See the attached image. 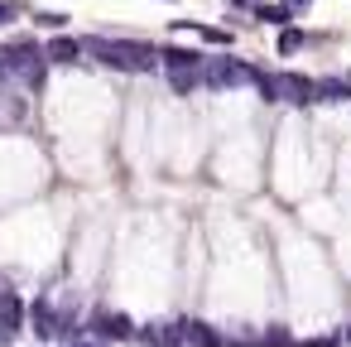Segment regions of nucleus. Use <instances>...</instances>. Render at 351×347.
Listing matches in <instances>:
<instances>
[{"mask_svg": "<svg viewBox=\"0 0 351 347\" xmlns=\"http://www.w3.org/2000/svg\"><path fill=\"white\" fill-rule=\"evenodd\" d=\"M255 15H260V20H269V25H289V20H293L284 5H255Z\"/></svg>", "mask_w": 351, "mask_h": 347, "instance_id": "obj_14", "label": "nucleus"}, {"mask_svg": "<svg viewBox=\"0 0 351 347\" xmlns=\"http://www.w3.org/2000/svg\"><path fill=\"white\" fill-rule=\"evenodd\" d=\"M135 337H145V342H169V347H173V342H183V328H178V323H149V328H140Z\"/></svg>", "mask_w": 351, "mask_h": 347, "instance_id": "obj_11", "label": "nucleus"}, {"mask_svg": "<svg viewBox=\"0 0 351 347\" xmlns=\"http://www.w3.org/2000/svg\"><path fill=\"white\" fill-rule=\"evenodd\" d=\"M346 337H351V328H346Z\"/></svg>", "mask_w": 351, "mask_h": 347, "instance_id": "obj_23", "label": "nucleus"}, {"mask_svg": "<svg viewBox=\"0 0 351 347\" xmlns=\"http://www.w3.org/2000/svg\"><path fill=\"white\" fill-rule=\"evenodd\" d=\"M197 34H202V39H207V44H231V34H226V30H207V25H202V30H197Z\"/></svg>", "mask_w": 351, "mask_h": 347, "instance_id": "obj_19", "label": "nucleus"}, {"mask_svg": "<svg viewBox=\"0 0 351 347\" xmlns=\"http://www.w3.org/2000/svg\"><path fill=\"white\" fill-rule=\"evenodd\" d=\"M293 49H303V30L284 25V30H279V54H293Z\"/></svg>", "mask_w": 351, "mask_h": 347, "instance_id": "obj_13", "label": "nucleus"}, {"mask_svg": "<svg viewBox=\"0 0 351 347\" xmlns=\"http://www.w3.org/2000/svg\"><path fill=\"white\" fill-rule=\"evenodd\" d=\"M241 82H250V68H241V63H231V58H217L212 68H202V87H241Z\"/></svg>", "mask_w": 351, "mask_h": 347, "instance_id": "obj_3", "label": "nucleus"}, {"mask_svg": "<svg viewBox=\"0 0 351 347\" xmlns=\"http://www.w3.org/2000/svg\"><path fill=\"white\" fill-rule=\"evenodd\" d=\"M92 58H101V63H111V68H121V73H149L154 68V49H145V44H125V39H87L82 44Z\"/></svg>", "mask_w": 351, "mask_h": 347, "instance_id": "obj_1", "label": "nucleus"}, {"mask_svg": "<svg viewBox=\"0 0 351 347\" xmlns=\"http://www.w3.org/2000/svg\"><path fill=\"white\" fill-rule=\"evenodd\" d=\"M313 102H351V82L346 78H322V82H313Z\"/></svg>", "mask_w": 351, "mask_h": 347, "instance_id": "obj_10", "label": "nucleus"}, {"mask_svg": "<svg viewBox=\"0 0 351 347\" xmlns=\"http://www.w3.org/2000/svg\"><path fill=\"white\" fill-rule=\"evenodd\" d=\"M73 347H106V342H97V337H82V342H73Z\"/></svg>", "mask_w": 351, "mask_h": 347, "instance_id": "obj_22", "label": "nucleus"}, {"mask_svg": "<svg viewBox=\"0 0 351 347\" xmlns=\"http://www.w3.org/2000/svg\"><path fill=\"white\" fill-rule=\"evenodd\" d=\"M92 323H97V328H101L106 337H116V342H125V337H135V333H140V328H135V323H130L125 313H97Z\"/></svg>", "mask_w": 351, "mask_h": 347, "instance_id": "obj_9", "label": "nucleus"}, {"mask_svg": "<svg viewBox=\"0 0 351 347\" xmlns=\"http://www.w3.org/2000/svg\"><path fill=\"white\" fill-rule=\"evenodd\" d=\"M183 328V342H193V347H226V337L212 328V323H202V318H188V323H178Z\"/></svg>", "mask_w": 351, "mask_h": 347, "instance_id": "obj_6", "label": "nucleus"}, {"mask_svg": "<svg viewBox=\"0 0 351 347\" xmlns=\"http://www.w3.org/2000/svg\"><path fill=\"white\" fill-rule=\"evenodd\" d=\"M169 82H173V92H193V87H202V68L197 73H173Z\"/></svg>", "mask_w": 351, "mask_h": 347, "instance_id": "obj_15", "label": "nucleus"}, {"mask_svg": "<svg viewBox=\"0 0 351 347\" xmlns=\"http://www.w3.org/2000/svg\"><path fill=\"white\" fill-rule=\"evenodd\" d=\"M20 328H25V304L15 294H0V347H10Z\"/></svg>", "mask_w": 351, "mask_h": 347, "instance_id": "obj_4", "label": "nucleus"}, {"mask_svg": "<svg viewBox=\"0 0 351 347\" xmlns=\"http://www.w3.org/2000/svg\"><path fill=\"white\" fill-rule=\"evenodd\" d=\"M260 347H293V337L284 328H269V333H260Z\"/></svg>", "mask_w": 351, "mask_h": 347, "instance_id": "obj_16", "label": "nucleus"}, {"mask_svg": "<svg viewBox=\"0 0 351 347\" xmlns=\"http://www.w3.org/2000/svg\"><path fill=\"white\" fill-rule=\"evenodd\" d=\"M29 323H34V337H63V318L53 313V304L49 299H34V309H29Z\"/></svg>", "mask_w": 351, "mask_h": 347, "instance_id": "obj_5", "label": "nucleus"}, {"mask_svg": "<svg viewBox=\"0 0 351 347\" xmlns=\"http://www.w3.org/2000/svg\"><path fill=\"white\" fill-rule=\"evenodd\" d=\"M159 58H169V73H197V68H202L197 54H188V49H164Z\"/></svg>", "mask_w": 351, "mask_h": 347, "instance_id": "obj_12", "label": "nucleus"}, {"mask_svg": "<svg viewBox=\"0 0 351 347\" xmlns=\"http://www.w3.org/2000/svg\"><path fill=\"white\" fill-rule=\"evenodd\" d=\"M39 25H44V30H63V25H68V15H63V10H44V15H39Z\"/></svg>", "mask_w": 351, "mask_h": 347, "instance_id": "obj_18", "label": "nucleus"}, {"mask_svg": "<svg viewBox=\"0 0 351 347\" xmlns=\"http://www.w3.org/2000/svg\"><path fill=\"white\" fill-rule=\"evenodd\" d=\"M279 102H313V78H303V73H279Z\"/></svg>", "mask_w": 351, "mask_h": 347, "instance_id": "obj_7", "label": "nucleus"}, {"mask_svg": "<svg viewBox=\"0 0 351 347\" xmlns=\"http://www.w3.org/2000/svg\"><path fill=\"white\" fill-rule=\"evenodd\" d=\"M77 58H82V44L68 39V34H58V39L44 49V63H58V68H68V63H77Z\"/></svg>", "mask_w": 351, "mask_h": 347, "instance_id": "obj_8", "label": "nucleus"}, {"mask_svg": "<svg viewBox=\"0 0 351 347\" xmlns=\"http://www.w3.org/2000/svg\"><path fill=\"white\" fill-rule=\"evenodd\" d=\"M44 63V49L34 44V39H15V44H5V49H0V73H34Z\"/></svg>", "mask_w": 351, "mask_h": 347, "instance_id": "obj_2", "label": "nucleus"}, {"mask_svg": "<svg viewBox=\"0 0 351 347\" xmlns=\"http://www.w3.org/2000/svg\"><path fill=\"white\" fill-rule=\"evenodd\" d=\"M284 10H289V15H298V10H308V0H284Z\"/></svg>", "mask_w": 351, "mask_h": 347, "instance_id": "obj_20", "label": "nucleus"}, {"mask_svg": "<svg viewBox=\"0 0 351 347\" xmlns=\"http://www.w3.org/2000/svg\"><path fill=\"white\" fill-rule=\"evenodd\" d=\"M15 15H25V0H0V25H10Z\"/></svg>", "mask_w": 351, "mask_h": 347, "instance_id": "obj_17", "label": "nucleus"}, {"mask_svg": "<svg viewBox=\"0 0 351 347\" xmlns=\"http://www.w3.org/2000/svg\"><path fill=\"white\" fill-rule=\"evenodd\" d=\"M303 347H337V337H313V342H303Z\"/></svg>", "mask_w": 351, "mask_h": 347, "instance_id": "obj_21", "label": "nucleus"}]
</instances>
